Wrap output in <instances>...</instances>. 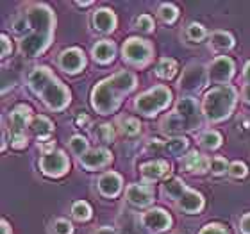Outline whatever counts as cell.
Here are the masks:
<instances>
[{
  "label": "cell",
  "instance_id": "obj_44",
  "mask_svg": "<svg viewBox=\"0 0 250 234\" xmlns=\"http://www.w3.org/2000/svg\"><path fill=\"white\" fill-rule=\"evenodd\" d=\"M243 79H245V83L250 84V61L245 64V68H243Z\"/></svg>",
  "mask_w": 250,
  "mask_h": 234
},
{
  "label": "cell",
  "instance_id": "obj_39",
  "mask_svg": "<svg viewBox=\"0 0 250 234\" xmlns=\"http://www.w3.org/2000/svg\"><path fill=\"white\" fill-rule=\"evenodd\" d=\"M198 234H229V233H227V229H225L224 225H220V224H208V225H204Z\"/></svg>",
  "mask_w": 250,
  "mask_h": 234
},
{
  "label": "cell",
  "instance_id": "obj_33",
  "mask_svg": "<svg viewBox=\"0 0 250 234\" xmlns=\"http://www.w3.org/2000/svg\"><path fill=\"white\" fill-rule=\"evenodd\" d=\"M186 34L191 42H200V40L206 38V29H204L202 23H195V21H193V23H189V25L186 27Z\"/></svg>",
  "mask_w": 250,
  "mask_h": 234
},
{
  "label": "cell",
  "instance_id": "obj_43",
  "mask_svg": "<svg viewBox=\"0 0 250 234\" xmlns=\"http://www.w3.org/2000/svg\"><path fill=\"white\" fill-rule=\"evenodd\" d=\"M241 97H243L245 102L250 104V84H245V86H243V89H241Z\"/></svg>",
  "mask_w": 250,
  "mask_h": 234
},
{
  "label": "cell",
  "instance_id": "obj_6",
  "mask_svg": "<svg viewBox=\"0 0 250 234\" xmlns=\"http://www.w3.org/2000/svg\"><path fill=\"white\" fill-rule=\"evenodd\" d=\"M32 109L29 106L20 104L9 113V130H11V145L15 149H25L27 136L25 129L31 127Z\"/></svg>",
  "mask_w": 250,
  "mask_h": 234
},
{
  "label": "cell",
  "instance_id": "obj_12",
  "mask_svg": "<svg viewBox=\"0 0 250 234\" xmlns=\"http://www.w3.org/2000/svg\"><path fill=\"white\" fill-rule=\"evenodd\" d=\"M111 161H113V154H111L107 149H104V147L89 149L84 156L79 157V163H81L84 168H88V170H99V168H104V167H107Z\"/></svg>",
  "mask_w": 250,
  "mask_h": 234
},
{
  "label": "cell",
  "instance_id": "obj_37",
  "mask_svg": "<svg viewBox=\"0 0 250 234\" xmlns=\"http://www.w3.org/2000/svg\"><path fill=\"white\" fill-rule=\"evenodd\" d=\"M247 165L245 163H240V161H234L232 165H229V175L234 177V179H243L247 175Z\"/></svg>",
  "mask_w": 250,
  "mask_h": 234
},
{
  "label": "cell",
  "instance_id": "obj_8",
  "mask_svg": "<svg viewBox=\"0 0 250 234\" xmlns=\"http://www.w3.org/2000/svg\"><path fill=\"white\" fill-rule=\"evenodd\" d=\"M154 56V47L146 40L140 38H129L124 43V59L136 64V66H145Z\"/></svg>",
  "mask_w": 250,
  "mask_h": 234
},
{
  "label": "cell",
  "instance_id": "obj_42",
  "mask_svg": "<svg viewBox=\"0 0 250 234\" xmlns=\"http://www.w3.org/2000/svg\"><path fill=\"white\" fill-rule=\"evenodd\" d=\"M91 234H116V231L113 229V227H109V225H104V227H100V229L93 231Z\"/></svg>",
  "mask_w": 250,
  "mask_h": 234
},
{
  "label": "cell",
  "instance_id": "obj_45",
  "mask_svg": "<svg viewBox=\"0 0 250 234\" xmlns=\"http://www.w3.org/2000/svg\"><path fill=\"white\" fill-rule=\"evenodd\" d=\"M88 122H89V118L86 115H79L77 120H75V124H77V125H86Z\"/></svg>",
  "mask_w": 250,
  "mask_h": 234
},
{
  "label": "cell",
  "instance_id": "obj_20",
  "mask_svg": "<svg viewBox=\"0 0 250 234\" xmlns=\"http://www.w3.org/2000/svg\"><path fill=\"white\" fill-rule=\"evenodd\" d=\"M183 167L186 168L188 172L204 173L209 167H211V161H209L206 156L198 154V152H189V154L183 159Z\"/></svg>",
  "mask_w": 250,
  "mask_h": 234
},
{
  "label": "cell",
  "instance_id": "obj_19",
  "mask_svg": "<svg viewBox=\"0 0 250 234\" xmlns=\"http://www.w3.org/2000/svg\"><path fill=\"white\" fill-rule=\"evenodd\" d=\"M93 25H95V29H97V31H100V32L115 31V27H116L115 13H113L111 9H105V7L99 9L93 15Z\"/></svg>",
  "mask_w": 250,
  "mask_h": 234
},
{
  "label": "cell",
  "instance_id": "obj_29",
  "mask_svg": "<svg viewBox=\"0 0 250 234\" xmlns=\"http://www.w3.org/2000/svg\"><path fill=\"white\" fill-rule=\"evenodd\" d=\"M157 15H159V18H161L165 23H173V21L177 20L179 11L173 4H163V5H159Z\"/></svg>",
  "mask_w": 250,
  "mask_h": 234
},
{
  "label": "cell",
  "instance_id": "obj_36",
  "mask_svg": "<svg viewBox=\"0 0 250 234\" xmlns=\"http://www.w3.org/2000/svg\"><path fill=\"white\" fill-rule=\"evenodd\" d=\"M209 168H211V172H213L214 175H222V173H225V170L229 172V165H227V161H225L224 157H213Z\"/></svg>",
  "mask_w": 250,
  "mask_h": 234
},
{
  "label": "cell",
  "instance_id": "obj_22",
  "mask_svg": "<svg viewBox=\"0 0 250 234\" xmlns=\"http://www.w3.org/2000/svg\"><path fill=\"white\" fill-rule=\"evenodd\" d=\"M29 129H31V132L36 136L38 140H48L54 130V124L47 118V116L40 115V116H34V118H32Z\"/></svg>",
  "mask_w": 250,
  "mask_h": 234
},
{
  "label": "cell",
  "instance_id": "obj_34",
  "mask_svg": "<svg viewBox=\"0 0 250 234\" xmlns=\"http://www.w3.org/2000/svg\"><path fill=\"white\" fill-rule=\"evenodd\" d=\"M165 149H168V152H172V154L179 156V154H183V152L188 149V140L186 138H173V140H168Z\"/></svg>",
  "mask_w": 250,
  "mask_h": 234
},
{
  "label": "cell",
  "instance_id": "obj_14",
  "mask_svg": "<svg viewBox=\"0 0 250 234\" xmlns=\"http://www.w3.org/2000/svg\"><path fill=\"white\" fill-rule=\"evenodd\" d=\"M59 66L66 73H77L86 66V58L81 48H66L59 54Z\"/></svg>",
  "mask_w": 250,
  "mask_h": 234
},
{
  "label": "cell",
  "instance_id": "obj_32",
  "mask_svg": "<svg viewBox=\"0 0 250 234\" xmlns=\"http://www.w3.org/2000/svg\"><path fill=\"white\" fill-rule=\"evenodd\" d=\"M120 234H148V229L143 224H138L136 220L130 218L129 222L124 224V227L120 229Z\"/></svg>",
  "mask_w": 250,
  "mask_h": 234
},
{
  "label": "cell",
  "instance_id": "obj_31",
  "mask_svg": "<svg viewBox=\"0 0 250 234\" xmlns=\"http://www.w3.org/2000/svg\"><path fill=\"white\" fill-rule=\"evenodd\" d=\"M70 149H72V152L75 154V156L81 157L89 150V143L86 138H83V136H73L72 140H70Z\"/></svg>",
  "mask_w": 250,
  "mask_h": 234
},
{
  "label": "cell",
  "instance_id": "obj_1",
  "mask_svg": "<svg viewBox=\"0 0 250 234\" xmlns=\"http://www.w3.org/2000/svg\"><path fill=\"white\" fill-rule=\"evenodd\" d=\"M29 31L20 42V52L29 58L43 54L52 43L56 29V15L45 4L31 5L25 13Z\"/></svg>",
  "mask_w": 250,
  "mask_h": 234
},
{
  "label": "cell",
  "instance_id": "obj_10",
  "mask_svg": "<svg viewBox=\"0 0 250 234\" xmlns=\"http://www.w3.org/2000/svg\"><path fill=\"white\" fill-rule=\"evenodd\" d=\"M208 75L211 83L225 86L234 75V61L229 56H218L208 66Z\"/></svg>",
  "mask_w": 250,
  "mask_h": 234
},
{
  "label": "cell",
  "instance_id": "obj_38",
  "mask_svg": "<svg viewBox=\"0 0 250 234\" xmlns=\"http://www.w3.org/2000/svg\"><path fill=\"white\" fill-rule=\"evenodd\" d=\"M54 231H56V234H72L73 233V227L72 224L68 222V220H56L54 222Z\"/></svg>",
  "mask_w": 250,
  "mask_h": 234
},
{
  "label": "cell",
  "instance_id": "obj_7",
  "mask_svg": "<svg viewBox=\"0 0 250 234\" xmlns=\"http://www.w3.org/2000/svg\"><path fill=\"white\" fill-rule=\"evenodd\" d=\"M208 68L200 63H191L184 68L183 77L179 81V88H181V91H186V93H198L208 84Z\"/></svg>",
  "mask_w": 250,
  "mask_h": 234
},
{
  "label": "cell",
  "instance_id": "obj_26",
  "mask_svg": "<svg viewBox=\"0 0 250 234\" xmlns=\"http://www.w3.org/2000/svg\"><path fill=\"white\" fill-rule=\"evenodd\" d=\"M200 145L208 150H214L222 145V136H220L218 130H206L202 136H200Z\"/></svg>",
  "mask_w": 250,
  "mask_h": 234
},
{
  "label": "cell",
  "instance_id": "obj_24",
  "mask_svg": "<svg viewBox=\"0 0 250 234\" xmlns=\"http://www.w3.org/2000/svg\"><path fill=\"white\" fill-rule=\"evenodd\" d=\"M186 190H188L186 184H184L181 179H175V177L163 184V191L167 193L172 200H179V198L184 195V191H186Z\"/></svg>",
  "mask_w": 250,
  "mask_h": 234
},
{
  "label": "cell",
  "instance_id": "obj_16",
  "mask_svg": "<svg viewBox=\"0 0 250 234\" xmlns=\"http://www.w3.org/2000/svg\"><path fill=\"white\" fill-rule=\"evenodd\" d=\"M122 175L116 172H107L99 179V191L104 195V197H116L118 193L122 191Z\"/></svg>",
  "mask_w": 250,
  "mask_h": 234
},
{
  "label": "cell",
  "instance_id": "obj_13",
  "mask_svg": "<svg viewBox=\"0 0 250 234\" xmlns=\"http://www.w3.org/2000/svg\"><path fill=\"white\" fill-rule=\"evenodd\" d=\"M141 224L148 231L163 233L172 225V216L163 209H148L146 213L141 214Z\"/></svg>",
  "mask_w": 250,
  "mask_h": 234
},
{
  "label": "cell",
  "instance_id": "obj_11",
  "mask_svg": "<svg viewBox=\"0 0 250 234\" xmlns=\"http://www.w3.org/2000/svg\"><path fill=\"white\" fill-rule=\"evenodd\" d=\"M175 115L181 116L188 124L189 130L200 125V106L193 97H183L175 106Z\"/></svg>",
  "mask_w": 250,
  "mask_h": 234
},
{
  "label": "cell",
  "instance_id": "obj_3",
  "mask_svg": "<svg viewBox=\"0 0 250 234\" xmlns=\"http://www.w3.org/2000/svg\"><path fill=\"white\" fill-rule=\"evenodd\" d=\"M27 83L29 88L42 97L48 109L52 111H62L66 109L70 104V89L54 75L47 66H38L34 68L29 75H27Z\"/></svg>",
  "mask_w": 250,
  "mask_h": 234
},
{
  "label": "cell",
  "instance_id": "obj_46",
  "mask_svg": "<svg viewBox=\"0 0 250 234\" xmlns=\"http://www.w3.org/2000/svg\"><path fill=\"white\" fill-rule=\"evenodd\" d=\"M2 234H11V227L5 220H2Z\"/></svg>",
  "mask_w": 250,
  "mask_h": 234
},
{
  "label": "cell",
  "instance_id": "obj_21",
  "mask_svg": "<svg viewBox=\"0 0 250 234\" xmlns=\"http://www.w3.org/2000/svg\"><path fill=\"white\" fill-rule=\"evenodd\" d=\"M91 52H93L95 61L105 64V63H111L113 59H115L116 47H115V43L109 42V40H102V42H99L97 45H95Z\"/></svg>",
  "mask_w": 250,
  "mask_h": 234
},
{
  "label": "cell",
  "instance_id": "obj_47",
  "mask_svg": "<svg viewBox=\"0 0 250 234\" xmlns=\"http://www.w3.org/2000/svg\"><path fill=\"white\" fill-rule=\"evenodd\" d=\"M75 4H77L79 7H88V5H91L93 2H89V0H88V2H75Z\"/></svg>",
  "mask_w": 250,
  "mask_h": 234
},
{
  "label": "cell",
  "instance_id": "obj_23",
  "mask_svg": "<svg viewBox=\"0 0 250 234\" xmlns=\"http://www.w3.org/2000/svg\"><path fill=\"white\" fill-rule=\"evenodd\" d=\"M209 43H211V47H213L214 50H229V48H232V45H234V38L230 36L229 32L216 31L211 34Z\"/></svg>",
  "mask_w": 250,
  "mask_h": 234
},
{
  "label": "cell",
  "instance_id": "obj_18",
  "mask_svg": "<svg viewBox=\"0 0 250 234\" xmlns=\"http://www.w3.org/2000/svg\"><path fill=\"white\" fill-rule=\"evenodd\" d=\"M170 173V165L163 159H156V161L145 163L141 167V177L145 179L146 182H154L159 181L163 177H167Z\"/></svg>",
  "mask_w": 250,
  "mask_h": 234
},
{
  "label": "cell",
  "instance_id": "obj_40",
  "mask_svg": "<svg viewBox=\"0 0 250 234\" xmlns=\"http://www.w3.org/2000/svg\"><path fill=\"white\" fill-rule=\"evenodd\" d=\"M2 50H0V54H2V58H7L11 52H13V45H11V42H9V38L5 36V34H2Z\"/></svg>",
  "mask_w": 250,
  "mask_h": 234
},
{
  "label": "cell",
  "instance_id": "obj_27",
  "mask_svg": "<svg viewBox=\"0 0 250 234\" xmlns=\"http://www.w3.org/2000/svg\"><path fill=\"white\" fill-rule=\"evenodd\" d=\"M72 216L79 222H86L91 216V208L86 200H77V202L72 206Z\"/></svg>",
  "mask_w": 250,
  "mask_h": 234
},
{
  "label": "cell",
  "instance_id": "obj_5",
  "mask_svg": "<svg viewBox=\"0 0 250 234\" xmlns=\"http://www.w3.org/2000/svg\"><path fill=\"white\" fill-rule=\"evenodd\" d=\"M170 104H172V91H170V88L163 86V84L154 86L143 95H140L134 102L136 109L145 116L157 115L159 111L167 109Z\"/></svg>",
  "mask_w": 250,
  "mask_h": 234
},
{
  "label": "cell",
  "instance_id": "obj_4",
  "mask_svg": "<svg viewBox=\"0 0 250 234\" xmlns=\"http://www.w3.org/2000/svg\"><path fill=\"white\" fill-rule=\"evenodd\" d=\"M236 102H238V91L234 86L230 84L216 86L204 95L202 113L209 122H222L232 115Z\"/></svg>",
  "mask_w": 250,
  "mask_h": 234
},
{
  "label": "cell",
  "instance_id": "obj_30",
  "mask_svg": "<svg viewBox=\"0 0 250 234\" xmlns=\"http://www.w3.org/2000/svg\"><path fill=\"white\" fill-rule=\"evenodd\" d=\"M93 136L97 140L102 141V143H111V141L115 140V130H113L111 124H102L93 130Z\"/></svg>",
  "mask_w": 250,
  "mask_h": 234
},
{
  "label": "cell",
  "instance_id": "obj_28",
  "mask_svg": "<svg viewBox=\"0 0 250 234\" xmlns=\"http://www.w3.org/2000/svg\"><path fill=\"white\" fill-rule=\"evenodd\" d=\"M120 129L125 136H136L140 134L141 124L136 118H132V116H125V118L120 120Z\"/></svg>",
  "mask_w": 250,
  "mask_h": 234
},
{
  "label": "cell",
  "instance_id": "obj_9",
  "mask_svg": "<svg viewBox=\"0 0 250 234\" xmlns=\"http://www.w3.org/2000/svg\"><path fill=\"white\" fill-rule=\"evenodd\" d=\"M40 170L48 177H61L70 170V159L61 150L47 152L40 157Z\"/></svg>",
  "mask_w": 250,
  "mask_h": 234
},
{
  "label": "cell",
  "instance_id": "obj_25",
  "mask_svg": "<svg viewBox=\"0 0 250 234\" xmlns=\"http://www.w3.org/2000/svg\"><path fill=\"white\" fill-rule=\"evenodd\" d=\"M157 77L161 79H172L175 73H177V63L172 58H163L161 61L157 63L156 66Z\"/></svg>",
  "mask_w": 250,
  "mask_h": 234
},
{
  "label": "cell",
  "instance_id": "obj_35",
  "mask_svg": "<svg viewBox=\"0 0 250 234\" xmlns=\"http://www.w3.org/2000/svg\"><path fill=\"white\" fill-rule=\"evenodd\" d=\"M136 29L140 32H152L154 31V20L148 15H141L136 20Z\"/></svg>",
  "mask_w": 250,
  "mask_h": 234
},
{
  "label": "cell",
  "instance_id": "obj_2",
  "mask_svg": "<svg viewBox=\"0 0 250 234\" xmlns=\"http://www.w3.org/2000/svg\"><path fill=\"white\" fill-rule=\"evenodd\" d=\"M138 79L129 70L116 72L115 75L100 81L91 91V106L100 115L115 113L122 104V99L136 88Z\"/></svg>",
  "mask_w": 250,
  "mask_h": 234
},
{
  "label": "cell",
  "instance_id": "obj_15",
  "mask_svg": "<svg viewBox=\"0 0 250 234\" xmlns=\"http://www.w3.org/2000/svg\"><path fill=\"white\" fill-rule=\"evenodd\" d=\"M125 195L127 200L138 208H146L154 202V188L150 184H130Z\"/></svg>",
  "mask_w": 250,
  "mask_h": 234
},
{
  "label": "cell",
  "instance_id": "obj_17",
  "mask_svg": "<svg viewBox=\"0 0 250 234\" xmlns=\"http://www.w3.org/2000/svg\"><path fill=\"white\" fill-rule=\"evenodd\" d=\"M177 204H179V208H181V211H184V213L197 214V213H200L204 208V197L198 191L188 188L183 197L177 200Z\"/></svg>",
  "mask_w": 250,
  "mask_h": 234
},
{
  "label": "cell",
  "instance_id": "obj_41",
  "mask_svg": "<svg viewBox=\"0 0 250 234\" xmlns=\"http://www.w3.org/2000/svg\"><path fill=\"white\" fill-rule=\"evenodd\" d=\"M240 229L243 234H250V213H247L240 222Z\"/></svg>",
  "mask_w": 250,
  "mask_h": 234
}]
</instances>
